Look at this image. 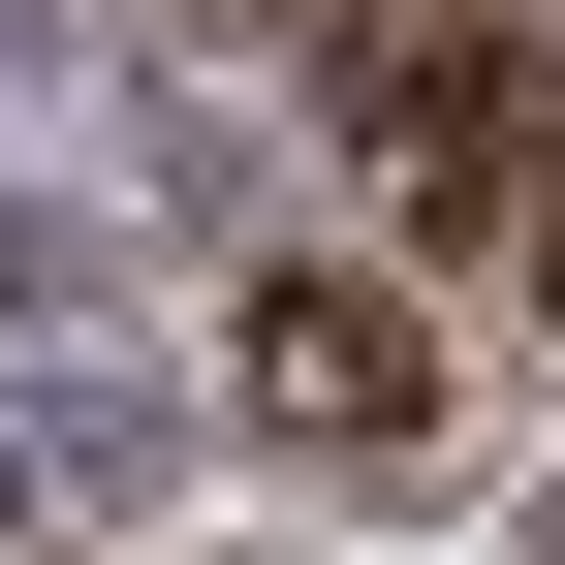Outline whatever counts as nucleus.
<instances>
[{"instance_id": "nucleus-1", "label": "nucleus", "mask_w": 565, "mask_h": 565, "mask_svg": "<svg viewBox=\"0 0 565 565\" xmlns=\"http://www.w3.org/2000/svg\"><path fill=\"white\" fill-rule=\"evenodd\" d=\"M252 408H282V440H345V471H408V440H440V315L282 252V282H252Z\"/></svg>"}, {"instance_id": "nucleus-2", "label": "nucleus", "mask_w": 565, "mask_h": 565, "mask_svg": "<svg viewBox=\"0 0 565 565\" xmlns=\"http://www.w3.org/2000/svg\"><path fill=\"white\" fill-rule=\"evenodd\" d=\"M315 126H345L377 189H503L534 95H503V32H471V0H345V95H315Z\"/></svg>"}, {"instance_id": "nucleus-3", "label": "nucleus", "mask_w": 565, "mask_h": 565, "mask_svg": "<svg viewBox=\"0 0 565 565\" xmlns=\"http://www.w3.org/2000/svg\"><path fill=\"white\" fill-rule=\"evenodd\" d=\"M32 440H63V503H158L189 471V377H32Z\"/></svg>"}]
</instances>
